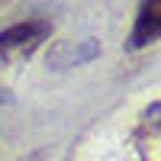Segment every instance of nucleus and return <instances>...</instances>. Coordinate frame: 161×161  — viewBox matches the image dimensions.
<instances>
[{
	"label": "nucleus",
	"instance_id": "1",
	"mask_svg": "<svg viewBox=\"0 0 161 161\" xmlns=\"http://www.w3.org/2000/svg\"><path fill=\"white\" fill-rule=\"evenodd\" d=\"M48 36H52L48 19H26V23H16V26H7L0 32V58L3 61L29 58L42 42H48Z\"/></svg>",
	"mask_w": 161,
	"mask_h": 161
},
{
	"label": "nucleus",
	"instance_id": "2",
	"mask_svg": "<svg viewBox=\"0 0 161 161\" xmlns=\"http://www.w3.org/2000/svg\"><path fill=\"white\" fill-rule=\"evenodd\" d=\"M97 55H100V42H93V39H80V42L64 39V42H55L48 48V68H55V71L77 68L84 61H93Z\"/></svg>",
	"mask_w": 161,
	"mask_h": 161
},
{
	"label": "nucleus",
	"instance_id": "3",
	"mask_svg": "<svg viewBox=\"0 0 161 161\" xmlns=\"http://www.w3.org/2000/svg\"><path fill=\"white\" fill-rule=\"evenodd\" d=\"M158 29H161V0H142L136 26H132V36H129V48L152 45L158 39Z\"/></svg>",
	"mask_w": 161,
	"mask_h": 161
},
{
	"label": "nucleus",
	"instance_id": "4",
	"mask_svg": "<svg viewBox=\"0 0 161 161\" xmlns=\"http://www.w3.org/2000/svg\"><path fill=\"white\" fill-rule=\"evenodd\" d=\"M3 103H10V90H7L3 84H0V106H3Z\"/></svg>",
	"mask_w": 161,
	"mask_h": 161
}]
</instances>
